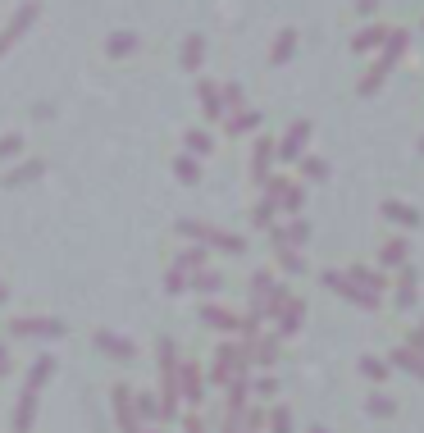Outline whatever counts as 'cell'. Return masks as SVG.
I'll use <instances>...</instances> for the list:
<instances>
[{
	"mask_svg": "<svg viewBox=\"0 0 424 433\" xmlns=\"http://www.w3.org/2000/svg\"><path fill=\"white\" fill-rule=\"evenodd\" d=\"M192 283L206 287V292H215V287H219V283H215V274H201V278H192Z\"/></svg>",
	"mask_w": 424,
	"mask_h": 433,
	"instance_id": "cell-8",
	"label": "cell"
},
{
	"mask_svg": "<svg viewBox=\"0 0 424 433\" xmlns=\"http://www.w3.org/2000/svg\"><path fill=\"white\" fill-rule=\"evenodd\" d=\"M96 346H101L105 356H114V360H128V356H132V342L114 338V333H96Z\"/></svg>",
	"mask_w": 424,
	"mask_h": 433,
	"instance_id": "cell-3",
	"label": "cell"
},
{
	"mask_svg": "<svg viewBox=\"0 0 424 433\" xmlns=\"http://www.w3.org/2000/svg\"><path fill=\"white\" fill-rule=\"evenodd\" d=\"M187 433H201V429H197V420H192V425H187Z\"/></svg>",
	"mask_w": 424,
	"mask_h": 433,
	"instance_id": "cell-11",
	"label": "cell"
},
{
	"mask_svg": "<svg viewBox=\"0 0 424 433\" xmlns=\"http://www.w3.org/2000/svg\"><path fill=\"white\" fill-rule=\"evenodd\" d=\"M114 410H119V429H123V433H142L137 410H132V392H128V388H114Z\"/></svg>",
	"mask_w": 424,
	"mask_h": 433,
	"instance_id": "cell-2",
	"label": "cell"
},
{
	"mask_svg": "<svg viewBox=\"0 0 424 433\" xmlns=\"http://www.w3.org/2000/svg\"><path fill=\"white\" fill-rule=\"evenodd\" d=\"M5 301H9V292H5V287H0V306H5Z\"/></svg>",
	"mask_w": 424,
	"mask_h": 433,
	"instance_id": "cell-10",
	"label": "cell"
},
{
	"mask_svg": "<svg viewBox=\"0 0 424 433\" xmlns=\"http://www.w3.org/2000/svg\"><path fill=\"white\" fill-rule=\"evenodd\" d=\"M51 370H55L51 360H37V365H32V374H27V392H37V388H42V383H46V374H51Z\"/></svg>",
	"mask_w": 424,
	"mask_h": 433,
	"instance_id": "cell-5",
	"label": "cell"
},
{
	"mask_svg": "<svg viewBox=\"0 0 424 433\" xmlns=\"http://www.w3.org/2000/svg\"><path fill=\"white\" fill-rule=\"evenodd\" d=\"M9 370V356H5V346H0V374H5Z\"/></svg>",
	"mask_w": 424,
	"mask_h": 433,
	"instance_id": "cell-9",
	"label": "cell"
},
{
	"mask_svg": "<svg viewBox=\"0 0 424 433\" xmlns=\"http://www.w3.org/2000/svg\"><path fill=\"white\" fill-rule=\"evenodd\" d=\"M32 415H37V392H23V401H18V410H14V433L32 429Z\"/></svg>",
	"mask_w": 424,
	"mask_h": 433,
	"instance_id": "cell-4",
	"label": "cell"
},
{
	"mask_svg": "<svg viewBox=\"0 0 424 433\" xmlns=\"http://www.w3.org/2000/svg\"><path fill=\"white\" fill-rule=\"evenodd\" d=\"M182 392H187V397H192V401H197V397H201V374H197V370H192V365H187V370H182Z\"/></svg>",
	"mask_w": 424,
	"mask_h": 433,
	"instance_id": "cell-6",
	"label": "cell"
},
{
	"mask_svg": "<svg viewBox=\"0 0 424 433\" xmlns=\"http://www.w3.org/2000/svg\"><path fill=\"white\" fill-rule=\"evenodd\" d=\"M9 329H14L18 338H60L64 324L60 320H9Z\"/></svg>",
	"mask_w": 424,
	"mask_h": 433,
	"instance_id": "cell-1",
	"label": "cell"
},
{
	"mask_svg": "<svg viewBox=\"0 0 424 433\" xmlns=\"http://www.w3.org/2000/svg\"><path fill=\"white\" fill-rule=\"evenodd\" d=\"M206 320H210V324H219V329H233V315L215 310V306H210V310H206Z\"/></svg>",
	"mask_w": 424,
	"mask_h": 433,
	"instance_id": "cell-7",
	"label": "cell"
}]
</instances>
